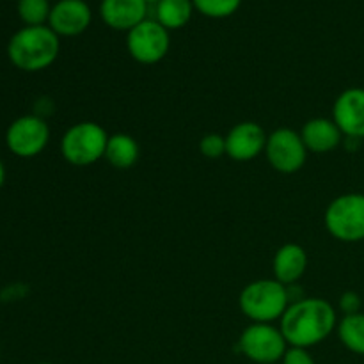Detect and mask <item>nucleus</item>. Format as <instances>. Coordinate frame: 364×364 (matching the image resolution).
<instances>
[{"instance_id":"6ab92c4d","label":"nucleus","mask_w":364,"mask_h":364,"mask_svg":"<svg viewBox=\"0 0 364 364\" xmlns=\"http://www.w3.org/2000/svg\"><path fill=\"white\" fill-rule=\"evenodd\" d=\"M50 6L48 0H18V16L25 27H38L48 23Z\"/></svg>"},{"instance_id":"412c9836","label":"nucleus","mask_w":364,"mask_h":364,"mask_svg":"<svg viewBox=\"0 0 364 364\" xmlns=\"http://www.w3.org/2000/svg\"><path fill=\"white\" fill-rule=\"evenodd\" d=\"M199 151L206 159L217 160L226 155V137L220 134H206L199 141Z\"/></svg>"},{"instance_id":"7ed1b4c3","label":"nucleus","mask_w":364,"mask_h":364,"mask_svg":"<svg viewBox=\"0 0 364 364\" xmlns=\"http://www.w3.org/2000/svg\"><path fill=\"white\" fill-rule=\"evenodd\" d=\"M238 306L252 323H274L290 306L288 287L277 279L252 281L240 291Z\"/></svg>"},{"instance_id":"393cba45","label":"nucleus","mask_w":364,"mask_h":364,"mask_svg":"<svg viewBox=\"0 0 364 364\" xmlns=\"http://www.w3.org/2000/svg\"><path fill=\"white\" fill-rule=\"evenodd\" d=\"M146 2H148V6H149V4H153V6H156V4L162 2V0H146Z\"/></svg>"},{"instance_id":"f257e3e1","label":"nucleus","mask_w":364,"mask_h":364,"mask_svg":"<svg viewBox=\"0 0 364 364\" xmlns=\"http://www.w3.org/2000/svg\"><path fill=\"white\" fill-rule=\"evenodd\" d=\"M336 327V308L320 297H302L290 302L279 320V329L288 347H315L326 341Z\"/></svg>"},{"instance_id":"5701e85b","label":"nucleus","mask_w":364,"mask_h":364,"mask_svg":"<svg viewBox=\"0 0 364 364\" xmlns=\"http://www.w3.org/2000/svg\"><path fill=\"white\" fill-rule=\"evenodd\" d=\"M363 301L359 297V294L355 291H345L340 297V309L345 315H355V313H361Z\"/></svg>"},{"instance_id":"b1692460","label":"nucleus","mask_w":364,"mask_h":364,"mask_svg":"<svg viewBox=\"0 0 364 364\" xmlns=\"http://www.w3.org/2000/svg\"><path fill=\"white\" fill-rule=\"evenodd\" d=\"M4 181H6V166H4L2 159H0V187L4 185Z\"/></svg>"},{"instance_id":"4be33fe9","label":"nucleus","mask_w":364,"mask_h":364,"mask_svg":"<svg viewBox=\"0 0 364 364\" xmlns=\"http://www.w3.org/2000/svg\"><path fill=\"white\" fill-rule=\"evenodd\" d=\"M281 364H315V359L309 354L308 348L288 347L287 354L281 359Z\"/></svg>"},{"instance_id":"4468645a","label":"nucleus","mask_w":364,"mask_h":364,"mask_svg":"<svg viewBox=\"0 0 364 364\" xmlns=\"http://www.w3.org/2000/svg\"><path fill=\"white\" fill-rule=\"evenodd\" d=\"M308 252L299 244L281 245L274 256V279L283 283L284 287H294L306 274L308 269Z\"/></svg>"},{"instance_id":"2eb2a0df","label":"nucleus","mask_w":364,"mask_h":364,"mask_svg":"<svg viewBox=\"0 0 364 364\" xmlns=\"http://www.w3.org/2000/svg\"><path fill=\"white\" fill-rule=\"evenodd\" d=\"M301 137L311 153H329L343 141V134L333 119L313 117L302 127Z\"/></svg>"},{"instance_id":"a211bd4d","label":"nucleus","mask_w":364,"mask_h":364,"mask_svg":"<svg viewBox=\"0 0 364 364\" xmlns=\"http://www.w3.org/2000/svg\"><path fill=\"white\" fill-rule=\"evenodd\" d=\"M338 338L352 354L364 355V313L345 315L338 322Z\"/></svg>"},{"instance_id":"f8f14e48","label":"nucleus","mask_w":364,"mask_h":364,"mask_svg":"<svg viewBox=\"0 0 364 364\" xmlns=\"http://www.w3.org/2000/svg\"><path fill=\"white\" fill-rule=\"evenodd\" d=\"M92 20V11L84 0H59L52 6L48 27L63 38H75L87 31Z\"/></svg>"},{"instance_id":"9d476101","label":"nucleus","mask_w":364,"mask_h":364,"mask_svg":"<svg viewBox=\"0 0 364 364\" xmlns=\"http://www.w3.org/2000/svg\"><path fill=\"white\" fill-rule=\"evenodd\" d=\"M267 132L255 121L235 124L226 135V155L235 162H249L265 153Z\"/></svg>"},{"instance_id":"20e7f679","label":"nucleus","mask_w":364,"mask_h":364,"mask_svg":"<svg viewBox=\"0 0 364 364\" xmlns=\"http://www.w3.org/2000/svg\"><path fill=\"white\" fill-rule=\"evenodd\" d=\"M109 137L102 124L95 121H80L64 132L60 139V155L71 166H92L105 159Z\"/></svg>"},{"instance_id":"1a4fd4ad","label":"nucleus","mask_w":364,"mask_h":364,"mask_svg":"<svg viewBox=\"0 0 364 364\" xmlns=\"http://www.w3.org/2000/svg\"><path fill=\"white\" fill-rule=\"evenodd\" d=\"M308 148L301 134L291 128H277L267 139L265 156L272 169L281 174H294L304 167Z\"/></svg>"},{"instance_id":"aec40b11","label":"nucleus","mask_w":364,"mask_h":364,"mask_svg":"<svg viewBox=\"0 0 364 364\" xmlns=\"http://www.w3.org/2000/svg\"><path fill=\"white\" fill-rule=\"evenodd\" d=\"M192 4L203 16L220 20L237 13L242 0H192Z\"/></svg>"},{"instance_id":"39448f33","label":"nucleus","mask_w":364,"mask_h":364,"mask_svg":"<svg viewBox=\"0 0 364 364\" xmlns=\"http://www.w3.org/2000/svg\"><path fill=\"white\" fill-rule=\"evenodd\" d=\"M327 233L343 244L364 240V194L348 192L334 198L323 213Z\"/></svg>"},{"instance_id":"ddd939ff","label":"nucleus","mask_w":364,"mask_h":364,"mask_svg":"<svg viewBox=\"0 0 364 364\" xmlns=\"http://www.w3.org/2000/svg\"><path fill=\"white\" fill-rule=\"evenodd\" d=\"M100 16L114 31H132L148 16L146 0H102Z\"/></svg>"},{"instance_id":"0eeeda50","label":"nucleus","mask_w":364,"mask_h":364,"mask_svg":"<svg viewBox=\"0 0 364 364\" xmlns=\"http://www.w3.org/2000/svg\"><path fill=\"white\" fill-rule=\"evenodd\" d=\"M50 142V127L41 116L27 114L7 127L6 146L20 159H34L41 155Z\"/></svg>"},{"instance_id":"423d86ee","label":"nucleus","mask_w":364,"mask_h":364,"mask_svg":"<svg viewBox=\"0 0 364 364\" xmlns=\"http://www.w3.org/2000/svg\"><path fill=\"white\" fill-rule=\"evenodd\" d=\"M238 348L249 361L276 364L287 354L288 343L279 327L272 323H251L240 334Z\"/></svg>"},{"instance_id":"6e6552de","label":"nucleus","mask_w":364,"mask_h":364,"mask_svg":"<svg viewBox=\"0 0 364 364\" xmlns=\"http://www.w3.org/2000/svg\"><path fill=\"white\" fill-rule=\"evenodd\" d=\"M127 48L132 59L141 64H156L169 53L171 36L156 20H148L128 31Z\"/></svg>"},{"instance_id":"f03ea898","label":"nucleus","mask_w":364,"mask_h":364,"mask_svg":"<svg viewBox=\"0 0 364 364\" xmlns=\"http://www.w3.org/2000/svg\"><path fill=\"white\" fill-rule=\"evenodd\" d=\"M59 36L48 25L20 28L7 43L11 64L27 73H38L52 66L59 57Z\"/></svg>"},{"instance_id":"9b49d317","label":"nucleus","mask_w":364,"mask_h":364,"mask_svg":"<svg viewBox=\"0 0 364 364\" xmlns=\"http://www.w3.org/2000/svg\"><path fill=\"white\" fill-rule=\"evenodd\" d=\"M333 121L343 137L352 141L364 139V89H345L333 105Z\"/></svg>"},{"instance_id":"f3484780","label":"nucleus","mask_w":364,"mask_h":364,"mask_svg":"<svg viewBox=\"0 0 364 364\" xmlns=\"http://www.w3.org/2000/svg\"><path fill=\"white\" fill-rule=\"evenodd\" d=\"M194 13L192 0H162L155 6V20L167 31H178L191 21Z\"/></svg>"},{"instance_id":"a878e982","label":"nucleus","mask_w":364,"mask_h":364,"mask_svg":"<svg viewBox=\"0 0 364 364\" xmlns=\"http://www.w3.org/2000/svg\"><path fill=\"white\" fill-rule=\"evenodd\" d=\"M36 364H53V363H36Z\"/></svg>"},{"instance_id":"dca6fc26","label":"nucleus","mask_w":364,"mask_h":364,"mask_svg":"<svg viewBox=\"0 0 364 364\" xmlns=\"http://www.w3.org/2000/svg\"><path fill=\"white\" fill-rule=\"evenodd\" d=\"M141 149L137 141L128 134H114L109 137L105 149V160L114 169L127 171L137 164Z\"/></svg>"}]
</instances>
